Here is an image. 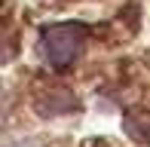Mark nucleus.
<instances>
[{
  "mask_svg": "<svg viewBox=\"0 0 150 147\" xmlns=\"http://www.w3.org/2000/svg\"><path fill=\"white\" fill-rule=\"evenodd\" d=\"M9 147H40L37 141H31V138H28V141H16V144H9Z\"/></svg>",
  "mask_w": 150,
  "mask_h": 147,
  "instance_id": "nucleus-2",
  "label": "nucleus"
},
{
  "mask_svg": "<svg viewBox=\"0 0 150 147\" xmlns=\"http://www.w3.org/2000/svg\"><path fill=\"white\" fill-rule=\"evenodd\" d=\"M86 43V28L80 22H67V25H52V28H46L43 34H40V55L46 58L49 64H55V68H64V64H71L74 58L80 55V49H83Z\"/></svg>",
  "mask_w": 150,
  "mask_h": 147,
  "instance_id": "nucleus-1",
  "label": "nucleus"
}]
</instances>
